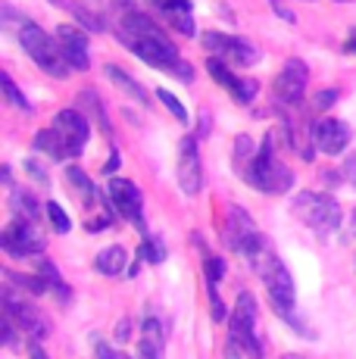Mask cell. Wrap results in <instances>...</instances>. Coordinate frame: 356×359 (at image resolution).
<instances>
[{"label":"cell","mask_w":356,"mask_h":359,"mask_svg":"<svg viewBox=\"0 0 356 359\" xmlns=\"http://www.w3.org/2000/svg\"><path fill=\"white\" fill-rule=\"evenodd\" d=\"M81 97H85V103L94 109V116L100 119V126H104V131H109V122H107V109H104V103H100L97 97H94V91H81Z\"/></svg>","instance_id":"cell-33"},{"label":"cell","mask_w":356,"mask_h":359,"mask_svg":"<svg viewBox=\"0 0 356 359\" xmlns=\"http://www.w3.org/2000/svg\"><path fill=\"white\" fill-rule=\"evenodd\" d=\"M53 128H57L60 141H63V147H66V160H69V156H78L81 150H85L88 137H91L88 119L78 113V109H63V113H57Z\"/></svg>","instance_id":"cell-10"},{"label":"cell","mask_w":356,"mask_h":359,"mask_svg":"<svg viewBox=\"0 0 356 359\" xmlns=\"http://www.w3.org/2000/svg\"><path fill=\"white\" fill-rule=\"evenodd\" d=\"M241 353H244V350L238 347L235 341H228V344H225V359H244Z\"/></svg>","instance_id":"cell-43"},{"label":"cell","mask_w":356,"mask_h":359,"mask_svg":"<svg viewBox=\"0 0 356 359\" xmlns=\"http://www.w3.org/2000/svg\"><path fill=\"white\" fill-rule=\"evenodd\" d=\"M282 359H303V356H294V353H287V356H282Z\"/></svg>","instance_id":"cell-48"},{"label":"cell","mask_w":356,"mask_h":359,"mask_svg":"<svg viewBox=\"0 0 356 359\" xmlns=\"http://www.w3.org/2000/svg\"><path fill=\"white\" fill-rule=\"evenodd\" d=\"M4 309H6V316H10V319L32 337V341H44V337L50 334V322L44 319V313H41L32 300H25L19 291H13V287L4 291Z\"/></svg>","instance_id":"cell-5"},{"label":"cell","mask_w":356,"mask_h":359,"mask_svg":"<svg viewBox=\"0 0 356 359\" xmlns=\"http://www.w3.org/2000/svg\"><path fill=\"white\" fill-rule=\"evenodd\" d=\"M306 81H310V69L303 60H287L285 69L275 79V94L282 103H300L306 94Z\"/></svg>","instance_id":"cell-12"},{"label":"cell","mask_w":356,"mask_h":359,"mask_svg":"<svg viewBox=\"0 0 356 359\" xmlns=\"http://www.w3.org/2000/svg\"><path fill=\"white\" fill-rule=\"evenodd\" d=\"M313 144H316L319 154L338 156V154H344V147L350 144V128L338 119H319L316 126H313Z\"/></svg>","instance_id":"cell-13"},{"label":"cell","mask_w":356,"mask_h":359,"mask_svg":"<svg viewBox=\"0 0 356 359\" xmlns=\"http://www.w3.org/2000/svg\"><path fill=\"white\" fill-rule=\"evenodd\" d=\"M269 6H272V10H275V13H278V16H282V19H285V22H291V25H294V22H297V19H294V13H291V10H287V6L282 4V0H269Z\"/></svg>","instance_id":"cell-38"},{"label":"cell","mask_w":356,"mask_h":359,"mask_svg":"<svg viewBox=\"0 0 356 359\" xmlns=\"http://www.w3.org/2000/svg\"><path fill=\"white\" fill-rule=\"evenodd\" d=\"M29 353H32V359H50V356L44 353V350H41V344H32V350H29Z\"/></svg>","instance_id":"cell-45"},{"label":"cell","mask_w":356,"mask_h":359,"mask_svg":"<svg viewBox=\"0 0 356 359\" xmlns=\"http://www.w3.org/2000/svg\"><path fill=\"white\" fill-rule=\"evenodd\" d=\"M178 184L188 197L200 194L203 188V163H200V150H197L194 137H182L178 141Z\"/></svg>","instance_id":"cell-9"},{"label":"cell","mask_w":356,"mask_h":359,"mask_svg":"<svg viewBox=\"0 0 356 359\" xmlns=\"http://www.w3.org/2000/svg\"><path fill=\"white\" fill-rule=\"evenodd\" d=\"M25 172H29V175L35 178L38 184H44V188H47V184H50V175H47V172H44V165H41L38 160H29V163H25Z\"/></svg>","instance_id":"cell-35"},{"label":"cell","mask_w":356,"mask_h":359,"mask_svg":"<svg viewBox=\"0 0 356 359\" xmlns=\"http://www.w3.org/2000/svg\"><path fill=\"white\" fill-rule=\"evenodd\" d=\"M6 281H10V285H19L22 287V291H32V294H50V287H47V281L41 278V275H22V272H6Z\"/></svg>","instance_id":"cell-25"},{"label":"cell","mask_w":356,"mask_h":359,"mask_svg":"<svg viewBox=\"0 0 356 359\" xmlns=\"http://www.w3.org/2000/svg\"><path fill=\"white\" fill-rule=\"evenodd\" d=\"M116 169H119V150L113 147V154H109V160H107V165H104V172H107V175H116Z\"/></svg>","instance_id":"cell-42"},{"label":"cell","mask_w":356,"mask_h":359,"mask_svg":"<svg viewBox=\"0 0 356 359\" xmlns=\"http://www.w3.org/2000/svg\"><path fill=\"white\" fill-rule=\"evenodd\" d=\"M38 275L47 281V287H50V294H57V300L60 303H69V285H66L63 278H60V269H57V262H50V259H41L38 262Z\"/></svg>","instance_id":"cell-21"},{"label":"cell","mask_w":356,"mask_h":359,"mask_svg":"<svg viewBox=\"0 0 356 359\" xmlns=\"http://www.w3.org/2000/svg\"><path fill=\"white\" fill-rule=\"evenodd\" d=\"M94 356H97V359H128L125 353H119V350H113V347H109V344H104V341H100L97 347H94Z\"/></svg>","instance_id":"cell-36"},{"label":"cell","mask_w":356,"mask_h":359,"mask_svg":"<svg viewBox=\"0 0 356 359\" xmlns=\"http://www.w3.org/2000/svg\"><path fill=\"white\" fill-rule=\"evenodd\" d=\"M259 60V50L250 44L247 38H238V50H235V63H241V66H250V63H256Z\"/></svg>","instance_id":"cell-31"},{"label":"cell","mask_w":356,"mask_h":359,"mask_svg":"<svg viewBox=\"0 0 356 359\" xmlns=\"http://www.w3.org/2000/svg\"><path fill=\"white\" fill-rule=\"evenodd\" d=\"M344 50H347V53H356V29H350V34H347Z\"/></svg>","instance_id":"cell-44"},{"label":"cell","mask_w":356,"mask_h":359,"mask_svg":"<svg viewBox=\"0 0 356 359\" xmlns=\"http://www.w3.org/2000/svg\"><path fill=\"white\" fill-rule=\"evenodd\" d=\"M19 44H22V50L29 53L47 75H53V79H66V75H69V63H66L63 50H60L57 34L50 38L41 25L22 22V29H19Z\"/></svg>","instance_id":"cell-2"},{"label":"cell","mask_w":356,"mask_h":359,"mask_svg":"<svg viewBox=\"0 0 356 359\" xmlns=\"http://www.w3.org/2000/svg\"><path fill=\"white\" fill-rule=\"evenodd\" d=\"M207 291H210V309H213V319L216 322H225L228 316H225V306H222V300H219L216 285H210V281H207Z\"/></svg>","instance_id":"cell-34"},{"label":"cell","mask_w":356,"mask_h":359,"mask_svg":"<svg viewBox=\"0 0 356 359\" xmlns=\"http://www.w3.org/2000/svg\"><path fill=\"white\" fill-rule=\"evenodd\" d=\"M334 4H350V0H334Z\"/></svg>","instance_id":"cell-49"},{"label":"cell","mask_w":356,"mask_h":359,"mask_svg":"<svg viewBox=\"0 0 356 359\" xmlns=\"http://www.w3.org/2000/svg\"><path fill=\"white\" fill-rule=\"evenodd\" d=\"M35 147L41 150V154H47L50 160H66V147H63V141H60V135H57V128H41L38 135H35Z\"/></svg>","instance_id":"cell-24"},{"label":"cell","mask_w":356,"mask_h":359,"mask_svg":"<svg viewBox=\"0 0 356 359\" xmlns=\"http://www.w3.org/2000/svg\"><path fill=\"white\" fill-rule=\"evenodd\" d=\"M334 100H338V91H334V88H328V91H319L316 94V109H328Z\"/></svg>","instance_id":"cell-37"},{"label":"cell","mask_w":356,"mask_h":359,"mask_svg":"<svg viewBox=\"0 0 356 359\" xmlns=\"http://www.w3.org/2000/svg\"><path fill=\"white\" fill-rule=\"evenodd\" d=\"M138 359H163V331L153 316L144 319V341H141Z\"/></svg>","instance_id":"cell-18"},{"label":"cell","mask_w":356,"mask_h":359,"mask_svg":"<svg viewBox=\"0 0 356 359\" xmlns=\"http://www.w3.org/2000/svg\"><path fill=\"white\" fill-rule=\"evenodd\" d=\"M47 219H50V225H53V231L57 234H69V229H72V222H69V216H66V210L60 203H47Z\"/></svg>","instance_id":"cell-28"},{"label":"cell","mask_w":356,"mask_h":359,"mask_svg":"<svg viewBox=\"0 0 356 359\" xmlns=\"http://www.w3.org/2000/svg\"><path fill=\"white\" fill-rule=\"evenodd\" d=\"M107 194H109L116 212H119L122 219H128L138 231L147 229V225H144V194H141L138 184L128 182V178H109Z\"/></svg>","instance_id":"cell-7"},{"label":"cell","mask_w":356,"mask_h":359,"mask_svg":"<svg viewBox=\"0 0 356 359\" xmlns=\"http://www.w3.org/2000/svg\"><path fill=\"white\" fill-rule=\"evenodd\" d=\"M0 247H4L10 257L22 259V257H38L44 250V234L35 229V222H25V219H16L10 222L0 234Z\"/></svg>","instance_id":"cell-6"},{"label":"cell","mask_w":356,"mask_h":359,"mask_svg":"<svg viewBox=\"0 0 356 359\" xmlns=\"http://www.w3.org/2000/svg\"><path fill=\"white\" fill-rule=\"evenodd\" d=\"M275 141H278V131H269V135H266V144L256 150V156L250 160L247 169L241 172L244 182H247L250 188L263 191V194H285V191H291V184H294L291 169L275 156Z\"/></svg>","instance_id":"cell-1"},{"label":"cell","mask_w":356,"mask_h":359,"mask_svg":"<svg viewBox=\"0 0 356 359\" xmlns=\"http://www.w3.org/2000/svg\"><path fill=\"white\" fill-rule=\"evenodd\" d=\"M203 47L207 50L219 53L222 60H228V63H235V50H238V38H231V34H222V32H203Z\"/></svg>","instance_id":"cell-22"},{"label":"cell","mask_w":356,"mask_h":359,"mask_svg":"<svg viewBox=\"0 0 356 359\" xmlns=\"http://www.w3.org/2000/svg\"><path fill=\"white\" fill-rule=\"evenodd\" d=\"M125 266H128V253H125V247H119V244L107 247V250H100L97 257H94V269H97L100 275H107V278L122 275Z\"/></svg>","instance_id":"cell-17"},{"label":"cell","mask_w":356,"mask_h":359,"mask_svg":"<svg viewBox=\"0 0 356 359\" xmlns=\"http://www.w3.org/2000/svg\"><path fill=\"white\" fill-rule=\"evenodd\" d=\"M66 182L75 188V194L85 206H94L97 200H104V194H97V188H94V182L85 175V169H75V165H66Z\"/></svg>","instance_id":"cell-19"},{"label":"cell","mask_w":356,"mask_h":359,"mask_svg":"<svg viewBox=\"0 0 356 359\" xmlns=\"http://www.w3.org/2000/svg\"><path fill=\"white\" fill-rule=\"evenodd\" d=\"M344 178H347V182L353 184V188H356V154H353L350 160L344 163Z\"/></svg>","instance_id":"cell-40"},{"label":"cell","mask_w":356,"mask_h":359,"mask_svg":"<svg viewBox=\"0 0 356 359\" xmlns=\"http://www.w3.org/2000/svg\"><path fill=\"white\" fill-rule=\"evenodd\" d=\"M207 281L210 285H219V281L225 278V259H219V257H207Z\"/></svg>","instance_id":"cell-32"},{"label":"cell","mask_w":356,"mask_h":359,"mask_svg":"<svg viewBox=\"0 0 356 359\" xmlns=\"http://www.w3.org/2000/svg\"><path fill=\"white\" fill-rule=\"evenodd\" d=\"M256 316H259V309H256L253 294L241 291L235 309H231V316H228V341H235L247 356L263 359V344H259V337H256Z\"/></svg>","instance_id":"cell-4"},{"label":"cell","mask_w":356,"mask_h":359,"mask_svg":"<svg viewBox=\"0 0 356 359\" xmlns=\"http://www.w3.org/2000/svg\"><path fill=\"white\" fill-rule=\"evenodd\" d=\"M138 257H141V262H150V266H156V262L166 259V247H163L160 238H150V234H147V238L141 241Z\"/></svg>","instance_id":"cell-26"},{"label":"cell","mask_w":356,"mask_h":359,"mask_svg":"<svg viewBox=\"0 0 356 359\" xmlns=\"http://www.w3.org/2000/svg\"><path fill=\"white\" fill-rule=\"evenodd\" d=\"M156 97H160V100H163V107H166V109H169V113H172V116H175V119H178V122H188V109H184V107H182V100H178V97H175V94H169V91H166V88H156Z\"/></svg>","instance_id":"cell-29"},{"label":"cell","mask_w":356,"mask_h":359,"mask_svg":"<svg viewBox=\"0 0 356 359\" xmlns=\"http://www.w3.org/2000/svg\"><path fill=\"white\" fill-rule=\"evenodd\" d=\"M156 6H160V13L169 19V22L175 25L182 34H194V16H191V0H156Z\"/></svg>","instance_id":"cell-16"},{"label":"cell","mask_w":356,"mask_h":359,"mask_svg":"<svg viewBox=\"0 0 356 359\" xmlns=\"http://www.w3.org/2000/svg\"><path fill=\"white\" fill-rule=\"evenodd\" d=\"M4 91H6V100H10L16 109H22V113H32V103L25 100V94L19 91L16 85H13V79H10V75H4Z\"/></svg>","instance_id":"cell-30"},{"label":"cell","mask_w":356,"mask_h":359,"mask_svg":"<svg viewBox=\"0 0 356 359\" xmlns=\"http://www.w3.org/2000/svg\"><path fill=\"white\" fill-rule=\"evenodd\" d=\"M57 41H60V50H63L66 63H69V69H75V72H85L88 69V38L81 29H75V25H60L57 29Z\"/></svg>","instance_id":"cell-14"},{"label":"cell","mask_w":356,"mask_h":359,"mask_svg":"<svg viewBox=\"0 0 356 359\" xmlns=\"http://www.w3.org/2000/svg\"><path fill=\"white\" fill-rule=\"evenodd\" d=\"M128 334H132V322L122 319L119 325H116V341H128Z\"/></svg>","instance_id":"cell-41"},{"label":"cell","mask_w":356,"mask_h":359,"mask_svg":"<svg viewBox=\"0 0 356 359\" xmlns=\"http://www.w3.org/2000/svg\"><path fill=\"white\" fill-rule=\"evenodd\" d=\"M253 156H256V147H253V141H250L247 135H238V141H235V165L244 172L250 165Z\"/></svg>","instance_id":"cell-27"},{"label":"cell","mask_w":356,"mask_h":359,"mask_svg":"<svg viewBox=\"0 0 356 359\" xmlns=\"http://www.w3.org/2000/svg\"><path fill=\"white\" fill-rule=\"evenodd\" d=\"M225 244L231 247L235 253H241V247L247 244L253 234H259L256 222L250 219L247 210H241V206H228V219H225Z\"/></svg>","instance_id":"cell-15"},{"label":"cell","mask_w":356,"mask_h":359,"mask_svg":"<svg viewBox=\"0 0 356 359\" xmlns=\"http://www.w3.org/2000/svg\"><path fill=\"white\" fill-rule=\"evenodd\" d=\"M350 238H356V210L350 212Z\"/></svg>","instance_id":"cell-46"},{"label":"cell","mask_w":356,"mask_h":359,"mask_svg":"<svg viewBox=\"0 0 356 359\" xmlns=\"http://www.w3.org/2000/svg\"><path fill=\"white\" fill-rule=\"evenodd\" d=\"M263 281H266V291H269L272 309H275L285 322L291 319V316H297V313H294V278H291V272L285 269L282 259L272 262L269 272L263 275Z\"/></svg>","instance_id":"cell-8"},{"label":"cell","mask_w":356,"mask_h":359,"mask_svg":"<svg viewBox=\"0 0 356 359\" xmlns=\"http://www.w3.org/2000/svg\"><path fill=\"white\" fill-rule=\"evenodd\" d=\"M50 4H57V6H69V4H66V0H50Z\"/></svg>","instance_id":"cell-47"},{"label":"cell","mask_w":356,"mask_h":359,"mask_svg":"<svg viewBox=\"0 0 356 359\" xmlns=\"http://www.w3.org/2000/svg\"><path fill=\"white\" fill-rule=\"evenodd\" d=\"M291 210L306 229H313L316 234H331L341 225V203L331 194H316V191H300L291 200Z\"/></svg>","instance_id":"cell-3"},{"label":"cell","mask_w":356,"mask_h":359,"mask_svg":"<svg viewBox=\"0 0 356 359\" xmlns=\"http://www.w3.org/2000/svg\"><path fill=\"white\" fill-rule=\"evenodd\" d=\"M10 210L16 219H25V222H38L41 210H38V200L29 194V191H13L10 194Z\"/></svg>","instance_id":"cell-23"},{"label":"cell","mask_w":356,"mask_h":359,"mask_svg":"<svg viewBox=\"0 0 356 359\" xmlns=\"http://www.w3.org/2000/svg\"><path fill=\"white\" fill-rule=\"evenodd\" d=\"M207 72L213 75V81H219L222 88H228V94L235 97L238 103H250L256 97L259 85L253 79H238L235 72L228 69V60H219V57H210L207 60Z\"/></svg>","instance_id":"cell-11"},{"label":"cell","mask_w":356,"mask_h":359,"mask_svg":"<svg viewBox=\"0 0 356 359\" xmlns=\"http://www.w3.org/2000/svg\"><path fill=\"white\" fill-rule=\"evenodd\" d=\"M107 79L109 81H113V85L116 88H119V91H125L128 94V97H135V100H138V103H150V97H147V91H144V88L138 85V81H135L132 79V75H125V72H122V69L119 66H116V63H109L107 66Z\"/></svg>","instance_id":"cell-20"},{"label":"cell","mask_w":356,"mask_h":359,"mask_svg":"<svg viewBox=\"0 0 356 359\" xmlns=\"http://www.w3.org/2000/svg\"><path fill=\"white\" fill-rule=\"evenodd\" d=\"M4 341H6V347H13L16 350L19 344H16V331H13V319L6 316V322H4Z\"/></svg>","instance_id":"cell-39"}]
</instances>
